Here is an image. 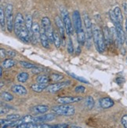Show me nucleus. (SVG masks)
I'll use <instances>...</instances> for the list:
<instances>
[{"instance_id": "nucleus-1", "label": "nucleus", "mask_w": 127, "mask_h": 128, "mask_svg": "<svg viewBox=\"0 0 127 128\" xmlns=\"http://www.w3.org/2000/svg\"><path fill=\"white\" fill-rule=\"evenodd\" d=\"M73 23H74V29L75 30L77 39L81 46H83L86 42V33L82 27V21L80 12L78 10H75L73 12Z\"/></svg>"}, {"instance_id": "nucleus-2", "label": "nucleus", "mask_w": 127, "mask_h": 128, "mask_svg": "<svg viewBox=\"0 0 127 128\" xmlns=\"http://www.w3.org/2000/svg\"><path fill=\"white\" fill-rule=\"evenodd\" d=\"M93 40L97 51L100 53H103L106 49V43L104 41L103 31L97 25L93 24Z\"/></svg>"}, {"instance_id": "nucleus-3", "label": "nucleus", "mask_w": 127, "mask_h": 128, "mask_svg": "<svg viewBox=\"0 0 127 128\" xmlns=\"http://www.w3.org/2000/svg\"><path fill=\"white\" fill-rule=\"evenodd\" d=\"M52 111L56 115L65 116H73L75 112V110L73 106L70 105H62V104L54 106L52 108Z\"/></svg>"}, {"instance_id": "nucleus-4", "label": "nucleus", "mask_w": 127, "mask_h": 128, "mask_svg": "<svg viewBox=\"0 0 127 128\" xmlns=\"http://www.w3.org/2000/svg\"><path fill=\"white\" fill-rule=\"evenodd\" d=\"M60 14H61V19L64 24V26L66 30V34L68 36H71L73 34L74 28H73V24L71 20V18L69 16L68 12L65 9H61L60 10Z\"/></svg>"}, {"instance_id": "nucleus-5", "label": "nucleus", "mask_w": 127, "mask_h": 128, "mask_svg": "<svg viewBox=\"0 0 127 128\" xmlns=\"http://www.w3.org/2000/svg\"><path fill=\"white\" fill-rule=\"evenodd\" d=\"M5 18H6V25L8 32H10L14 30V16H13V6L8 4L5 10Z\"/></svg>"}, {"instance_id": "nucleus-6", "label": "nucleus", "mask_w": 127, "mask_h": 128, "mask_svg": "<svg viewBox=\"0 0 127 128\" xmlns=\"http://www.w3.org/2000/svg\"><path fill=\"white\" fill-rule=\"evenodd\" d=\"M42 28L45 31V33L48 36L49 41L53 42V29L52 28V24L50 20L47 16H44L42 19Z\"/></svg>"}, {"instance_id": "nucleus-7", "label": "nucleus", "mask_w": 127, "mask_h": 128, "mask_svg": "<svg viewBox=\"0 0 127 128\" xmlns=\"http://www.w3.org/2000/svg\"><path fill=\"white\" fill-rule=\"evenodd\" d=\"M83 22L86 29V36L88 41H90L93 38V24L91 22V19L87 14H83Z\"/></svg>"}, {"instance_id": "nucleus-8", "label": "nucleus", "mask_w": 127, "mask_h": 128, "mask_svg": "<svg viewBox=\"0 0 127 128\" xmlns=\"http://www.w3.org/2000/svg\"><path fill=\"white\" fill-rule=\"evenodd\" d=\"M25 19L24 18L23 15L20 12L17 14L15 18H14V31L16 35L18 34L24 27H25Z\"/></svg>"}, {"instance_id": "nucleus-9", "label": "nucleus", "mask_w": 127, "mask_h": 128, "mask_svg": "<svg viewBox=\"0 0 127 128\" xmlns=\"http://www.w3.org/2000/svg\"><path fill=\"white\" fill-rule=\"evenodd\" d=\"M71 84V80H66V81H61L56 84H53L47 87L46 90L49 93H56L59 91H60L61 89L65 88L66 87H68Z\"/></svg>"}, {"instance_id": "nucleus-10", "label": "nucleus", "mask_w": 127, "mask_h": 128, "mask_svg": "<svg viewBox=\"0 0 127 128\" xmlns=\"http://www.w3.org/2000/svg\"><path fill=\"white\" fill-rule=\"evenodd\" d=\"M40 32L41 28L37 22L33 24L32 28H31V41L33 44H37L40 41Z\"/></svg>"}, {"instance_id": "nucleus-11", "label": "nucleus", "mask_w": 127, "mask_h": 128, "mask_svg": "<svg viewBox=\"0 0 127 128\" xmlns=\"http://www.w3.org/2000/svg\"><path fill=\"white\" fill-rule=\"evenodd\" d=\"M82 100L81 96H68V97H61L57 98V102L62 105H70L72 103H76Z\"/></svg>"}, {"instance_id": "nucleus-12", "label": "nucleus", "mask_w": 127, "mask_h": 128, "mask_svg": "<svg viewBox=\"0 0 127 128\" xmlns=\"http://www.w3.org/2000/svg\"><path fill=\"white\" fill-rule=\"evenodd\" d=\"M55 23H56V27H57V29H58V33L60 34V37H61V39L63 42L65 41V35L67 34H66V30H65V28L64 26V24H63V21H62V19H60V17L59 16H56L55 17Z\"/></svg>"}, {"instance_id": "nucleus-13", "label": "nucleus", "mask_w": 127, "mask_h": 128, "mask_svg": "<svg viewBox=\"0 0 127 128\" xmlns=\"http://www.w3.org/2000/svg\"><path fill=\"white\" fill-rule=\"evenodd\" d=\"M56 118L55 114L49 113V114H44L42 116H39L35 117V123L38 124H45L46 122H49L52 121Z\"/></svg>"}, {"instance_id": "nucleus-14", "label": "nucleus", "mask_w": 127, "mask_h": 128, "mask_svg": "<svg viewBox=\"0 0 127 128\" xmlns=\"http://www.w3.org/2000/svg\"><path fill=\"white\" fill-rule=\"evenodd\" d=\"M16 128H53V126L46 124L28 123V124L20 125L19 126H17Z\"/></svg>"}, {"instance_id": "nucleus-15", "label": "nucleus", "mask_w": 127, "mask_h": 128, "mask_svg": "<svg viewBox=\"0 0 127 128\" xmlns=\"http://www.w3.org/2000/svg\"><path fill=\"white\" fill-rule=\"evenodd\" d=\"M103 34H104V41L106 43V46H110L111 44L113 42V37H112V31L111 29L108 28L107 26L104 28L102 30Z\"/></svg>"}, {"instance_id": "nucleus-16", "label": "nucleus", "mask_w": 127, "mask_h": 128, "mask_svg": "<svg viewBox=\"0 0 127 128\" xmlns=\"http://www.w3.org/2000/svg\"><path fill=\"white\" fill-rule=\"evenodd\" d=\"M99 103L102 108H109L114 106V101L109 97H104L100 99Z\"/></svg>"}, {"instance_id": "nucleus-17", "label": "nucleus", "mask_w": 127, "mask_h": 128, "mask_svg": "<svg viewBox=\"0 0 127 128\" xmlns=\"http://www.w3.org/2000/svg\"><path fill=\"white\" fill-rule=\"evenodd\" d=\"M49 110V106L45 105H38L31 108V111L34 114H43L48 112Z\"/></svg>"}, {"instance_id": "nucleus-18", "label": "nucleus", "mask_w": 127, "mask_h": 128, "mask_svg": "<svg viewBox=\"0 0 127 128\" xmlns=\"http://www.w3.org/2000/svg\"><path fill=\"white\" fill-rule=\"evenodd\" d=\"M11 89H12L13 92L17 94H19V95H26L28 93L26 88L22 86V85L14 84V85L12 86Z\"/></svg>"}, {"instance_id": "nucleus-19", "label": "nucleus", "mask_w": 127, "mask_h": 128, "mask_svg": "<svg viewBox=\"0 0 127 128\" xmlns=\"http://www.w3.org/2000/svg\"><path fill=\"white\" fill-rule=\"evenodd\" d=\"M49 39L46 34L45 33V31L43 30L42 28H41V32H40V42L42 44V46L43 48H48L49 47Z\"/></svg>"}, {"instance_id": "nucleus-20", "label": "nucleus", "mask_w": 127, "mask_h": 128, "mask_svg": "<svg viewBox=\"0 0 127 128\" xmlns=\"http://www.w3.org/2000/svg\"><path fill=\"white\" fill-rule=\"evenodd\" d=\"M61 37L60 35V34L58 33V32H56V30H53V44H54V46L56 48H59L61 46Z\"/></svg>"}, {"instance_id": "nucleus-21", "label": "nucleus", "mask_w": 127, "mask_h": 128, "mask_svg": "<svg viewBox=\"0 0 127 128\" xmlns=\"http://www.w3.org/2000/svg\"><path fill=\"white\" fill-rule=\"evenodd\" d=\"M25 27H26L27 30H28V32L30 33H31V28H32V26H33V21H32V16H31V15L28 14L26 16H25Z\"/></svg>"}, {"instance_id": "nucleus-22", "label": "nucleus", "mask_w": 127, "mask_h": 128, "mask_svg": "<svg viewBox=\"0 0 127 128\" xmlns=\"http://www.w3.org/2000/svg\"><path fill=\"white\" fill-rule=\"evenodd\" d=\"M47 85L46 84H34L31 86V89L32 91L35 92H42V91H44L45 89L47 88Z\"/></svg>"}, {"instance_id": "nucleus-23", "label": "nucleus", "mask_w": 127, "mask_h": 128, "mask_svg": "<svg viewBox=\"0 0 127 128\" xmlns=\"http://www.w3.org/2000/svg\"><path fill=\"white\" fill-rule=\"evenodd\" d=\"M0 25H1V29L5 30V28H6V18H5V11L3 10V6L0 7Z\"/></svg>"}, {"instance_id": "nucleus-24", "label": "nucleus", "mask_w": 127, "mask_h": 128, "mask_svg": "<svg viewBox=\"0 0 127 128\" xmlns=\"http://www.w3.org/2000/svg\"><path fill=\"white\" fill-rule=\"evenodd\" d=\"M16 64V62L13 59H6L3 61L2 66L5 69H10L13 66H14Z\"/></svg>"}, {"instance_id": "nucleus-25", "label": "nucleus", "mask_w": 127, "mask_h": 128, "mask_svg": "<svg viewBox=\"0 0 127 128\" xmlns=\"http://www.w3.org/2000/svg\"><path fill=\"white\" fill-rule=\"evenodd\" d=\"M114 12V14H115V17L117 18V20L122 24V21H123V16L122 14V11L121 9H120L118 6H115V9L113 10Z\"/></svg>"}, {"instance_id": "nucleus-26", "label": "nucleus", "mask_w": 127, "mask_h": 128, "mask_svg": "<svg viewBox=\"0 0 127 128\" xmlns=\"http://www.w3.org/2000/svg\"><path fill=\"white\" fill-rule=\"evenodd\" d=\"M28 78H29V74L26 72H21L17 76V80L21 83H25L28 80Z\"/></svg>"}, {"instance_id": "nucleus-27", "label": "nucleus", "mask_w": 127, "mask_h": 128, "mask_svg": "<svg viewBox=\"0 0 127 128\" xmlns=\"http://www.w3.org/2000/svg\"><path fill=\"white\" fill-rule=\"evenodd\" d=\"M49 81V76H47L46 75L44 74H40L37 76V82L39 84H47V83Z\"/></svg>"}, {"instance_id": "nucleus-28", "label": "nucleus", "mask_w": 127, "mask_h": 128, "mask_svg": "<svg viewBox=\"0 0 127 128\" xmlns=\"http://www.w3.org/2000/svg\"><path fill=\"white\" fill-rule=\"evenodd\" d=\"M85 105L86 106L89 108V110H92V108L94 107L95 105V102L94 99L92 96H88L86 98V102H85Z\"/></svg>"}, {"instance_id": "nucleus-29", "label": "nucleus", "mask_w": 127, "mask_h": 128, "mask_svg": "<svg viewBox=\"0 0 127 128\" xmlns=\"http://www.w3.org/2000/svg\"><path fill=\"white\" fill-rule=\"evenodd\" d=\"M68 74L72 76V78L75 79L76 80H78L79 82H82V83H85V84H90V82H89L86 79H85L84 78H82V76H77L74 73H71V72H68Z\"/></svg>"}, {"instance_id": "nucleus-30", "label": "nucleus", "mask_w": 127, "mask_h": 128, "mask_svg": "<svg viewBox=\"0 0 127 128\" xmlns=\"http://www.w3.org/2000/svg\"><path fill=\"white\" fill-rule=\"evenodd\" d=\"M67 50L68 52L70 55H72L74 53V46H73V42L71 38H68V42H67Z\"/></svg>"}, {"instance_id": "nucleus-31", "label": "nucleus", "mask_w": 127, "mask_h": 128, "mask_svg": "<svg viewBox=\"0 0 127 128\" xmlns=\"http://www.w3.org/2000/svg\"><path fill=\"white\" fill-rule=\"evenodd\" d=\"M19 64H20L21 66H23L24 68L31 69V70L37 66L35 64L31 63V62H26V61H20V62H19Z\"/></svg>"}, {"instance_id": "nucleus-32", "label": "nucleus", "mask_w": 127, "mask_h": 128, "mask_svg": "<svg viewBox=\"0 0 127 128\" xmlns=\"http://www.w3.org/2000/svg\"><path fill=\"white\" fill-rule=\"evenodd\" d=\"M1 96H2V98H3L5 101H6V102H11L13 99H14V96H13L10 93L7 92H2Z\"/></svg>"}, {"instance_id": "nucleus-33", "label": "nucleus", "mask_w": 127, "mask_h": 128, "mask_svg": "<svg viewBox=\"0 0 127 128\" xmlns=\"http://www.w3.org/2000/svg\"><path fill=\"white\" fill-rule=\"evenodd\" d=\"M50 78L54 81H60L64 79V76L60 74H52L50 75Z\"/></svg>"}, {"instance_id": "nucleus-34", "label": "nucleus", "mask_w": 127, "mask_h": 128, "mask_svg": "<svg viewBox=\"0 0 127 128\" xmlns=\"http://www.w3.org/2000/svg\"><path fill=\"white\" fill-rule=\"evenodd\" d=\"M21 117L20 116V114H9L6 116V119H8L12 121H17L18 120H20Z\"/></svg>"}, {"instance_id": "nucleus-35", "label": "nucleus", "mask_w": 127, "mask_h": 128, "mask_svg": "<svg viewBox=\"0 0 127 128\" xmlns=\"http://www.w3.org/2000/svg\"><path fill=\"white\" fill-rule=\"evenodd\" d=\"M75 92L76 93H84L86 92V88L82 85H78L77 87L75 88Z\"/></svg>"}, {"instance_id": "nucleus-36", "label": "nucleus", "mask_w": 127, "mask_h": 128, "mask_svg": "<svg viewBox=\"0 0 127 128\" xmlns=\"http://www.w3.org/2000/svg\"><path fill=\"white\" fill-rule=\"evenodd\" d=\"M43 71H44V70H43V68H42V67H40V66H37L36 67L33 68V69H31V72H32L33 74H35L42 73Z\"/></svg>"}, {"instance_id": "nucleus-37", "label": "nucleus", "mask_w": 127, "mask_h": 128, "mask_svg": "<svg viewBox=\"0 0 127 128\" xmlns=\"http://www.w3.org/2000/svg\"><path fill=\"white\" fill-rule=\"evenodd\" d=\"M1 125L2 126H4V125H7L8 126L14 122V121H12V120H8V119H6V120H4V119H1Z\"/></svg>"}, {"instance_id": "nucleus-38", "label": "nucleus", "mask_w": 127, "mask_h": 128, "mask_svg": "<svg viewBox=\"0 0 127 128\" xmlns=\"http://www.w3.org/2000/svg\"><path fill=\"white\" fill-rule=\"evenodd\" d=\"M121 122H122V124L123 125L124 128H127V115H125V116H123L122 117Z\"/></svg>"}, {"instance_id": "nucleus-39", "label": "nucleus", "mask_w": 127, "mask_h": 128, "mask_svg": "<svg viewBox=\"0 0 127 128\" xmlns=\"http://www.w3.org/2000/svg\"><path fill=\"white\" fill-rule=\"evenodd\" d=\"M115 81H116V83H117L118 84H124V83H125V78H122V76H118V78H116Z\"/></svg>"}, {"instance_id": "nucleus-40", "label": "nucleus", "mask_w": 127, "mask_h": 128, "mask_svg": "<svg viewBox=\"0 0 127 128\" xmlns=\"http://www.w3.org/2000/svg\"><path fill=\"white\" fill-rule=\"evenodd\" d=\"M68 124H56L53 126V128H68Z\"/></svg>"}, {"instance_id": "nucleus-41", "label": "nucleus", "mask_w": 127, "mask_h": 128, "mask_svg": "<svg viewBox=\"0 0 127 128\" xmlns=\"http://www.w3.org/2000/svg\"><path fill=\"white\" fill-rule=\"evenodd\" d=\"M9 111H10L9 108H6V107H3V106H2V107H1V110H0V112H1V115H3V114L7 113Z\"/></svg>"}, {"instance_id": "nucleus-42", "label": "nucleus", "mask_w": 127, "mask_h": 128, "mask_svg": "<svg viewBox=\"0 0 127 128\" xmlns=\"http://www.w3.org/2000/svg\"><path fill=\"white\" fill-rule=\"evenodd\" d=\"M6 54H7V56H9L10 58L11 57H14L16 56V52H14V51H12V50H9L6 52Z\"/></svg>"}, {"instance_id": "nucleus-43", "label": "nucleus", "mask_w": 127, "mask_h": 128, "mask_svg": "<svg viewBox=\"0 0 127 128\" xmlns=\"http://www.w3.org/2000/svg\"><path fill=\"white\" fill-rule=\"evenodd\" d=\"M0 53H1V59H5L6 58V56L7 55L6 54V52L5 51V49H3V48H1L0 49Z\"/></svg>"}, {"instance_id": "nucleus-44", "label": "nucleus", "mask_w": 127, "mask_h": 128, "mask_svg": "<svg viewBox=\"0 0 127 128\" xmlns=\"http://www.w3.org/2000/svg\"><path fill=\"white\" fill-rule=\"evenodd\" d=\"M125 37H127V20L125 22Z\"/></svg>"}, {"instance_id": "nucleus-45", "label": "nucleus", "mask_w": 127, "mask_h": 128, "mask_svg": "<svg viewBox=\"0 0 127 128\" xmlns=\"http://www.w3.org/2000/svg\"><path fill=\"white\" fill-rule=\"evenodd\" d=\"M3 66L1 65V66H0V76H3Z\"/></svg>"}, {"instance_id": "nucleus-46", "label": "nucleus", "mask_w": 127, "mask_h": 128, "mask_svg": "<svg viewBox=\"0 0 127 128\" xmlns=\"http://www.w3.org/2000/svg\"><path fill=\"white\" fill-rule=\"evenodd\" d=\"M72 128H82L81 126H72Z\"/></svg>"}, {"instance_id": "nucleus-47", "label": "nucleus", "mask_w": 127, "mask_h": 128, "mask_svg": "<svg viewBox=\"0 0 127 128\" xmlns=\"http://www.w3.org/2000/svg\"><path fill=\"white\" fill-rule=\"evenodd\" d=\"M3 81H1V88L3 87Z\"/></svg>"}, {"instance_id": "nucleus-48", "label": "nucleus", "mask_w": 127, "mask_h": 128, "mask_svg": "<svg viewBox=\"0 0 127 128\" xmlns=\"http://www.w3.org/2000/svg\"><path fill=\"white\" fill-rule=\"evenodd\" d=\"M125 43H126V46H127V37H125Z\"/></svg>"}, {"instance_id": "nucleus-49", "label": "nucleus", "mask_w": 127, "mask_h": 128, "mask_svg": "<svg viewBox=\"0 0 127 128\" xmlns=\"http://www.w3.org/2000/svg\"><path fill=\"white\" fill-rule=\"evenodd\" d=\"M126 62H127V60H126Z\"/></svg>"}]
</instances>
